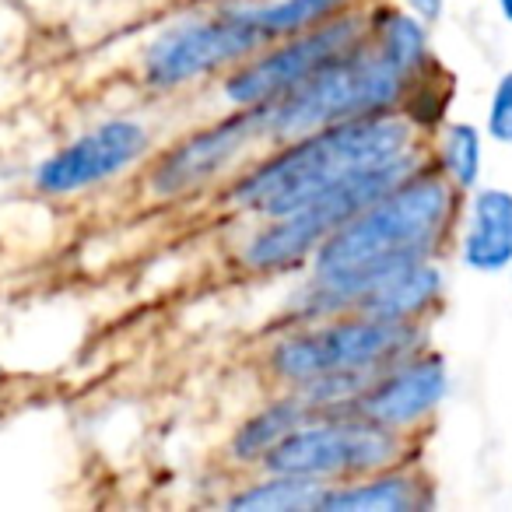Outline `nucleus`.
<instances>
[{
  "instance_id": "7ed1b4c3",
  "label": "nucleus",
  "mask_w": 512,
  "mask_h": 512,
  "mask_svg": "<svg viewBox=\"0 0 512 512\" xmlns=\"http://www.w3.org/2000/svg\"><path fill=\"white\" fill-rule=\"evenodd\" d=\"M404 74L383 53H341L302 85L267 102V127L278 137H299L330 123L372 116L397 102Z\"/></svg>"
},
{
  "instance_id": "39448f33",
  "label": "nucleus",
  "mask_w": 512,
  "mask_h": 512,
  "mask_svg": "<svg viewBox=\"0 0 512 512\" xmlns=\"http://www.w3.org/2000/svg\"><path fill=\"white\" fill-rule=\"evenodd\" d=\"M414 341V330L404 320H344L313 334L292 337L274 351V369L292 383H316V379L341 376V372H369L397 358Z\"/></svg>"
},
{
  "instance_id": "6e6552de",
  "label": "nucleus",
  "mask_w": 512,
  "mask_h": 512,
  "mask_svg": "<svg viewBox=\"0 0 512 512\" xmlns=\"http://www.w3.org/2000/svg\"><path fill=\"white\" fill-rule=\"evenodd\" d=\"M148 148V130L134 120H106L81 134L67 148L53 151L36 165L32 186L46 197H71L88 186H99L134 165Z\"/></svg>"
},
{
  "instance_id": "aec40b11",
  "label": "nucleus",
  "mask_w": 512,
  "mask_h": 512,
  "mask_svg": "<svg viewBox=\"0 0 512 512\" xmlns=\"http://www.w3.org/2000/svg\"><path fill=\"white\" fill-rule=\"evenodd\" d=\"M488 134L502 144H512V71L495 88V99H491V113H488Z\"/></svg>"
},
{
  "instance_id": "9d476101",
  "label": "nucleus",
  "mask_w": 512,
  "mask_h": 512,
  "mask_svg": "<svg viewBox=\"0 0 512 512\" xmlns=\"http://www.w3.org/2000/svg\"><path fill=\"white\" fill-rule=\"evenodd\" d=\"M267 127V106H249V113L228 116V120L214 123L211 130H200L197 137L183 141L176 151L162 158V165L155 169L151 190L162 197H176L193 186H200L204 179H211L218 169H225L253 134Z\"/></svg>"
},
{
  "instance_id": "f3484780",
  "label": "nucleus",
  "mask_w": 512,
  "mask_h": 512,
  "mask_svg": "<svg viewBox=\"0 0 512 512\" xmlns=\"http://www.w3.org/2000/svg\"><path fill=\"white\" fill-rule=\"evenodd\" d=\"M306 411H309V400H281V404L267 407L264 414H256L239 432L235 456L239 460H260V456H267L288 432H295L306 421Z\"/></svg>"
},
{
  "instance_id": "412c9836",
  "label": "nucleus",
  "mask_w": 512,
  "mask_h": 512,
  "mask_svg": "<svg viewBox=\"0 0 512 512\" xmlns=\"http://www.w3.org/2000/svg\"><path fill=\"white\" fill-rule=\"evenodd\" d=\"M411 8L418 11L421 18H439V11H442V0H411Z\"/></svg>"
},
{
  "instance_id": "423d86ee",
  "label": "nucleus",
  "mask_w": 512,
  "mask_h": 512,
  "mask_svg": "<svg viewBox=\"0 0 512 512\" xmlns=\"http://www.w3.org/2000/svg\"><path fill=\"white\" fill-rule=\"evenodd\" d=\"M397 453L393 428L379 421H323V425H299L267 453V467L274 474L302 477H334L348 470L383 467Z\"/></svg>"
},
{
  "instance_id": "4468645a",
  "label": "nucleus",
  "mask_w": 512,
  "mask_h": 512,
  "mask_svg": "<svg viewBox=\"0 0 512 512\" xmlns=\"http://www.w3.org/2000/svg\"><path fill=\"white\" fill-rule=\"evenodd\" d=\"M344 0H278V4H239V8H225L246 25L260 29L267 39L285 36V32H299L306 25L320 22L334 8H341Z\"/></svg>"
},
{
  "instance_id": "20e7f679",
  "label": "nucleus",
  "mask_w": 512,
  "mask_h": 512,
  "mask_svg": "<svg viewBox=\"0 0 512 512\" xmlns=\"http://www.w3.org/2000/svg\"><path fill=\"white\" fill-rule=\"evenodd\" d=\"M407 172H411V162L400 158V162L362 172V176H351L344 183L330 186V190L316 193L313 200L295 207L292 214L274 218V228L256 235L246 249V260L253 267H264V271L295 264L299 256H306L323 239H330L344 221H351L358 211H365L372 200H379L386 190H393L400 179H407Z\"/></svg>"
},
{
  "instance_id": "2eb2a0df",
  "label": "nucleus",
  "mask_w": 512,
  "mask_h": 512,
  "mask_svg": "<svg viewBox=\"0 0 512 512\" xmlns=\"http://www.w3.org/2000/svg\"><path fill=\"white\" fill-rule=\"evenodd\" d=\"M320 509L334 512H404L414 509V484L404 477H379L355 488L323 491Z\"/></svg>"
},
{
  "instance_id": "f03ea898",
  "label": "nucleus",
  "mask_w": 512,
  "mask_h": 512,
  "mask_svg": "<svg viewBox=\"0 0 512 512\" xmlns=\"http://www.w3.org/2000/svg\"><path fill=\"white\" fill-rule=\"evenodd\" d=\"M407 144L411 127L393 116L372 113L330 123L242 179L235 186V200L249 211L281 218L344 179L407 158Z\"/></svg>"
},
{
  "instance_id": "dca6fc26",
  "label": "nucleus",
  "mask_w": 512,
  "mask_h": 512,
  "mask_svg": "<svg viewBox=\"0 0 512 512\" xmlns=\"http://www.w3.org/2000/svg\"><path fill=\"white\" fill-rule=\"evenodd\" d=\"M320 477L302 474H278L274 481L256 484L246 495L232 498V509H253V512H292V509H320Z\"/></svg>"
},
{
  "instance_id": "ddd939ff",
  "label": "nucleus",
  "mask_w": 512,
  "mask_h": 512,
  "mask_svg": "<svg viewBox=\"0 0 512 512\" xmlns=\"http://www.w3.org/2000/svg\"><path fill=\"white\" fill-rule=\"evenodd\" d=\"M442 274L432 264H425V256L411 260V264L397 267L386 278H379L372 288H365L355 302L369 316H383V320H411L414 313L428 306L439 295Z\"/></svg>"
},
{
  "instance_id": "6ab92c4d",
  "label": "nucleus",
  "mask_w": 512,
  "mask_h": 512,
  "mask_svg": "<svg viewBox=\"0 0 512 512\" xmlns=\"http://www.w3.org/2000/svg\"><path fill=\"white\" fill-rule=\"evenodd\" d=\"M442 162H446L453 183L474 186L481 176V134L470 123H453L442 141Z\"/></svg>"
},
{
  "instance_id": "9b49d317",
  "label": "nucleus",
  "mask_w": 512,
  "mask_h": 512,
  "mask_svg": "<svg viewBox=\"0 0 512 512\" xmlns=\"http://www.w3.org/2000/svg\"><path fill=\"white\" fill-rule=\"evenodd\" d=\"M446 383V365L439 358H421L400 365L397 372H386L369 390L358 393V411L386 428H404L446 397Z\"/></svg>"
},
{
  "instance_id": "a211bd4d",
  "label": "nucleus",
  "mask_w": 512,
  "mask_h": 512,
  "mask_svg": "<svg viewBox=\"0 0 512 512\" xmlns=\"http://www.w3.org/2000/svg\"><path fill=\"white\" fill-rule=\"evenodd\" d=\"M379 43H383L379 53H383L400 74L425 64V53H428L425 29H421L411 15H404V11H390V15L383 18V25H379Z\"/></svg>"
},
{
  "instance_id": "f8f14e48",
  "label": "nucleus",
  "mask_w": 512,
  "mask_h": 512,
  "mask_svg": "<svg viewBox=\"0 0 512 512\" xmlns=\"http://www.w3.org/2000/svg\"><path fill=\"white\" fill-rule=\"evenodd\" d=\"M463 264L484 274L512 267V193L484 190L474 197L463 235Z\"/></svg>"
},
{
  "instance_id": "f257e3e1",
  "label": "nucleus",
  "mask_w": 512,
  "mask_h": 512,
  "mask_svg": "<svg viewBox=\"0 0 512 512\" xmlns=\"http://www.w3.org/2000/svg\"><path fill=\"white\" fill-rule=\"evenodd\" d=\"M449 218V190L435 176L400 179L365 211L344 221L316 253L323 302H355L365 288L411 264L439 239Z\"/></svg>"
},
{
  "instance_id": "4be33fe9",
  "label": "nucleus",
  "mask_w": 512,
  "mask_h": 512,
  "mask_svg": "<svg viewBox=\"0 0 512 512\" xmlns=\"http://www.w3.org/2000/svg\"><path fill=\"white\" fill-rule=\"evenodd\" d=\"M498 8H502V15L512 22V0H498Z\"/></svg>"
},
{
  "instance_id": "0eeeda50",
  "label": "nucleus",
  "mask_w": 512,
  "mask_h": 512,
  "mask_svg": "<svg viewBox=\"0 0 512 512\" xmlns=\"http://www.w3.org/2000/svg\"><path fill=\"white\" fill-rule=\"evenodd\" d=\"M264 39V32L235 18L232 11H221L211 22H186L151 43L144 57V78L158 88L183 85L221 64L242 60L256 46H264Z\"/></svg>"
},
{
  "instance_id": "1a4fd4ad",
  "label": "nucleus",
  "mask_w": 512,
  "mask_h": 512,
  "mask_svg": "<svg viewBox=\"0 0 512 512\" xmlns=\"http://www.w3.org/2000/svg\"><path fill=\"white\" fill-rule=\"evenodd\" d=\"M362 22L358 18H337V22L323 25L320 32L295 39V43L281 46V50L267 53L264 60L242 67L232 81L225 85L228 99L239 106H267V102L281 99L285 92H292L295 85L316 74L323 64H330L334 57L348 53L355 46Z\"/></svg>"
}]
</instances>
